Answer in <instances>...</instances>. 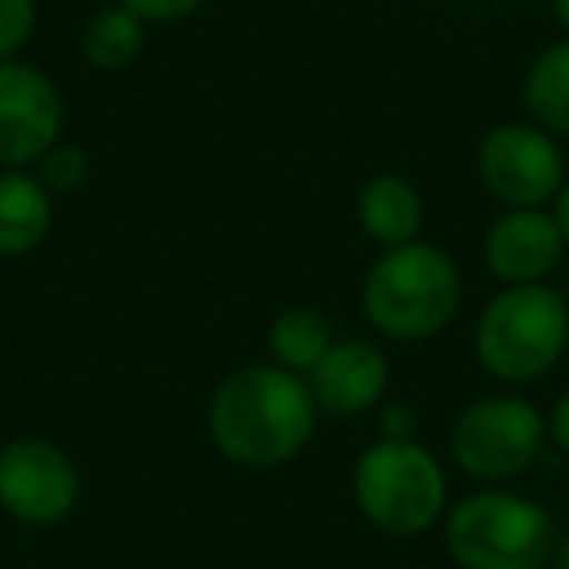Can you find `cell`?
Returning a JSON list of instances; mask_svg holds the SVG:
<instances>
[{
    "instance_id": "obj_1",
    "label": "cell",
    "mask_w": 569,
    "mask_h": 569,
    "mask_svg": "<svg viewBox=\"0 0 569 569\" xmlns=\"http://www.w3.org/2000/svg\"><path fill=\"white\" fill-rule=\"evenodd\" d=\"M317 402L305 375L253 363L219 382L207 410L214 449L242 468H281L317 433Z\"/></svg>"
},
{
    "instance_id": "obj_11",
    "label": "cell",
    "mask_w": 569,
    "mask_h": 569,
    "mask_svg": "<svg viewBox=\"0 0 569 569\" xmlns=\"http://www.w3.org/2000/svg\"><path fill=\"white\" fill-rule=\"evenodd\" d=\"M390 363L371 340H336L328 356L305 375L312 402L325 418H359L387 395Z\"/></svg>"
},
{
    "instance_id": "obj_17",
    "label": "cell",
    "mask_w": 569,
    "mask_h": 569,
    "mask_svg": "<svg viewBox=\"0 0 569 569\" xmlns=\"http://www.w3.org/2000/svg\"><path fill=\"white\" fill-rule=\"evenodd\" d=\"M36 180L51 191V196H71L87 183L90 176V152L74 141H56L40 160H36Z\"/></svg>"
},
{
    "instance_id": "obj_4",
    "label": "cell",
    "mask_w": 569,
    "mask_h": 569,
    "mask_svg": "<svg viewBox=\"0 0 569 569\" xmlns=\"http://www.w3.org/2000/svg\"><path fill=\"white\" fill-rule=\"evenodd\" d=\"M553 542L550 511L515 491H476L445 511V546L460 569H546Z\"/></svg>"
},
{
    "instance_id": "obj_24",
    "label": "cell",
    "mask_w": 569,
    "mask_h": 569,
    "mask_svg": "<svg viewBox=\"0 0 569 569\" xmlns=\"http://www.w3.org/2000/svg\"><path fill=\"white\" fill-rule=\"evenodd\" d=\"M550 9H553V20H558L569 36V0H550Z\"/></svg>"
},
{
    "instance_id": "obj_20",
    "label": "cell",
    "mask_w": 569,
    "mask_h": 569,
    "mask_svg": "<svg viewBox=\"0 0 569 569\" xmlns=\"http://www.w3.org/2000/svg\"><path fill=\"white\" fill-rule=\"evenodd\" d=\"M546 437H550L553 449H561L569 457V390L553 402L550 418H546Z\"/></svg>"
},
{
    "instance_id": "obj_7",
    "label": "cell",
    "mask_w": 569,
    "mask_h": 569,
    "mask_svg": "<svg viewBox=\"0 0 569 569\" xmlns=\"http://www.w3.org/2000/svg\"><path fill=\"white\" fill-rule=\"evenodd\" d=\"M480 180L503 207H546L566 183V157L535 121H507L480 141Z\"/></svg>"
},
{
    "instance_id": "obj_2",
    "label": "cell",
    "mask_w": 569,
    "mask_h": 569,
    "mask_svg": "<svg viewBox=\"0 0 569 569\" xmlns=\"http://www.w3.org/2000/svg\"><path fill=\"white\" fill-rule=\"evenodd\" d=\"M460 269L441 246L402 242L375 258L363 277V312L387 340L418 343L452 325L460 309Z\"/></svg>"
},
{
    "instance_id": "obj_19",
    "label": "cell",
    "mask_w": 569,
    "mask_h": 569,
    "mask_svg": "<svg viewBox=\"0 0 569 569\" xmlns=\"http://www.w3.org/2000/svg\"><path fill=\"white\" fill-rule=\"evenodd\" d=\"M118 4L141 17L144 24H176V20L203 9V0H118Z\"/></svg>"
},
{
    "instance_id": "obj_23",
    "label": "cell",
    "mask_w": 569,
    "mask_h": 569,
    "mask_svg": "<svg viewBox=\"0 0 569 569\" xmlns=\"http://www.w3.org/2000/svg\"><path fill=\"white\" fill-rule=\"evenodd\" d=\"M546 569H569V535L553 542V553H550V561H546Z\"/></svg>"
},
{
    "instance_id": "obj_9",
    "label": "cell",
    "mask_w": 569,
    "mask_h": 569,
    "mask_svg": "<svg viewBox=\"0 0 569 569\" xmlns=\"http://www.w3.org/2000/svg\"><path fill=\"white\" fill-rule=\"evenodd\" d=\"M63 129V98L32 63H0V168H32Z\"/></svg>"
},
{
    "instance_id": "obj_10",
    "label": "cell",
    "mask_w": 569,
    "mask_h": 569,
    "mask_svg": "<svg viewBox=\"0 0 569 569\" xmlns=\"http://www.w3.org/2000/svg\"><path fill=\"white\" fill-rule=\"evenodd\" d=\"M566 238L542 207H507L483 234V261L507 284H538L558 269Z\"/></svg>"
},
{
    "instance_id": "obj_21",
    "label": "cell",
    "mask_w": 569,
    "mask_h": 569,
    "mask_svg": "<svg viewBox=\"0 0 569 569\" xmlns=\"http://www.w3.org/2000/svg\"><path fill=\"white\" fill-rule=\"evenodd\" d=\"M413 429H418V421L406 406H387V413H382V437L387 441H413Z\"/></svg>"
},
{
    "instance_id": "obj_12",
    "label": "cell",
    "mask_w": 569,
    "mask_h": 569,
    "mask_svg": "<svg viewBox=\"0 0 569 569\" xmlns=\"http://www.w3.org/2000/svg\"><path fill=\"white\" fill-rule=\"evenodd\" d=\"M56 196L28 168H0V258H24L48 238Z\"/></svg>"
},
{
    "instance_id": "obj_22",
    "label": "cell",
    "mask_w": 569,
    "mask_h": 569,
    "mask_svg": "<svg viewBox=\"0 0 569 569\" xmlns=\"http://www.w3.org/2000/svg\"><path fill=\"white\" fill-rule=\"evenodd\" d=\"M553 219H558L561 238H566V250H569V176H566V183H561L558 199H553Z\"/></svg>"
},
{
    "instance_id": "obj_15",
    "label": "cell",
    "mask_w": 569,
    "mask_h": 569,
    "mask_svg": "<svg viewBox=\"0 0 569 569\" xmlns=\"http://www.w3.org/2000/svg\"><path fill=\"white\" fill-rule=\"evenodd\" d=\"M332 343V325L317 309H309V305L281 309L273 317V325H269V356H273L277 367L293 375H309L328 356Z\"/></svg>"
},
{
    "instance_id": "obj_8",
    "label": "cell",
    "mask_w": 569,
    "mask_h": 569,
    "mask_svg": "<svg viewBox=\"0 0 569 569\" xmlns=\"http://www.w3.org/2000/svg\"><path fill=\"white\" fill-rule=\"evenodd\" d=\"M79 468L43 437H17L0 449V507L24 527H56L79 503Z\"/></svg>"
},
{
    "instance_id": "obj_18",
    "label": "cell",
    "mask_w": 569,
    "mask_h": 569,
    "mask_svg": "<svg viewBox=\"0 0 569 569\" xmlns=\"http://www.w3.org/2000/svg\"><path fill=\"white\" fill-rule=\"evenodd\" d=\"M36 0H0V63L12 59L36 32Z\"/></svg>"
},
{
    "instance_id": "obj_13",
    "label": "cell",
    "mask_w": 569,
    "mask_h": 569,
    "mask_svg": "<svg viewBox=\"0 0 569 569\" xmlns=\"http://www.w3.org/2000/svg\"><path fill=\"white\" fill-rule=\"evenodd\" d=\"M421 222H426V203L406 176L379 172L363 183V191H359V227L382 250L413 242Z\"/></svg>"
},
{
    "instance_id": "obj_5",
    "label": "cell",
    "mask_w": 569,
    "mask_h": 569,
    "mask_svg": "<svg viewBox=\"0 0 569 569\" xmlns=\"http://www.w3.org/2000/svg\"><path fill=\"white\" fill-rule=\"evenodd\" d=\"M351 491L371 527L395 538L426 535L449 511V480L418 441H375L351 472Z\"/></svg>"
},
{
    "instance_id": "obj_3",
    "label": "cell",
    "mask_w": 569,
    "mask_h": 569,
    "mask_svg": "<svg viewBox=\"0 0 569 569\" xmlns=\"http://www.w3.org/2000/svg\"><path fill=\"white\" fill-rule=\"evenodd\" d=\"M569 348V305L550 284H507L476 320V359L503 382H535Z\"/></svg>"
},
{
    "instance_id": "obj_6",
    "label": "cell",
    "mask_w": 569,
    "mask_h": 569,
    "mask_svg": "<svg viewBox=\"0 0 569 569\" xmlns=\"http://www.w3.org/2000/svg\"><path fill=\"white\" fill-rule=\"evenodd\" d=\"M449 445L460 472L483 483H507L538 465L546 449V421L527 398L491 395L465 406Z\"/></svg>"
},
{
    "instance_id": "obj_14",
    "label": "cell",
    "mask_w": 569,
    "mask_h": 569,
    "mask_svg": "<svg viewBox=\"0 0 569 569\" xmlns=\"http://www.w3.org/2000/svg\"><path fill=\"white\" fill-rule=\"evenodd\" d=\"M522 106L546 133L569 137V40L550 43L522 79Z\"/></svg>"
},
{
    "instance_id": "obj_16",
    "label": "cell",
    "mask_w": 569,
    "mask_h": 569,
    "mask_svg": "<svg viewBox=\"0 0 569 569\" xmlns=\"http://www.w3.org/2000/svg\"><path fill=\"white\" fill-rule=\"evenodd\" d=\"M144 51V20L133 17L129 9L113 4L87 20L82 28V56L94 71L118 74L126 67L137 63V56Z\"/></svg>"
}]
</instances>
